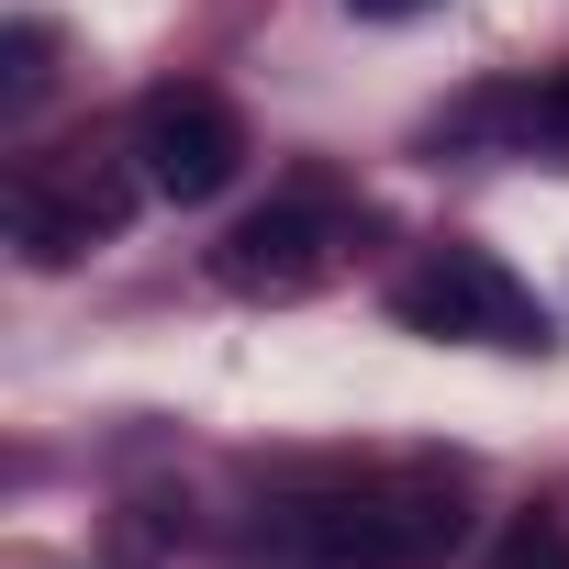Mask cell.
<instances>
[{
	"mask_svg": "<svg viewBox=\"0 0 569 569\" xmlns=\"http://www.w3.org/2000/svg\"><path fill=\"white\" fill-rule=\"evenodd\" d=\"M469 536V502L447 480H336L291 491L246 525V558L268 569H425Z\"/></svg>",
	"mask_w": 569,
	"mask_h": 569,
	"instance_id": "6da1fadb",
	"label": "cell"
},
{
	"mask_svg": "<svg viewBox=\"0 0 569 569\" xmlns=\"http://www.w3.org/2000/svg\"><path fill=\"white\" fill-rule=\"evenodd\" d=\"M134 201H146V168H112L90 146L34 157L12 179V246H23V268H79L90 246H112L134 223Z\"/></svg>",
	"mask_w": 569,
	"mask_h": 569,
	"instance_id": "7a4b0ae2",
	"label": "cell"
},
{
	"mask_svg": "<svg viewBox=\"0 0 569 569\" xmlns=\"http://www.w3.org/2000/svg\"><path fill=\"white\" fill-rule=\"evenodd\" d=\"M391 313L413 336H458V347H513V358L547 347V302L480 246H436L413 279H391Z\"/></svg>",
	"mask_w": 569,
	"mask_h": 569,
	"instance_id": "3957f363",
	"label": "cell"
},
{
	"mask_svg": "<svg viewBox=\"0 0 569 569\" xmlns=\"http://www.w3.org/2000/svg\"><path fill=\"white\" fill-rule=\"evenodd\" d=\"M347 268V201L336 190H279L268 212H246L223 246H212V279L246 302H302Z\"/></svg>",
	"mask_w": 569,
	"mask_h": 569,
	"instance_id": "277c9868",
	"label": "cell"
},
{
	"mask_svg": "<svg viewBox=\"0 0 569 569\" xmlns=\"http://www.w3.org/2000/svg\"><path fill=\"white\" fill-rule=\"evenodd\" d=\"M134 168H146V190H168V201H212V190L246 168V123H234V101L201 90V79L146 90V101H134Z\"/></svg>",
	"mask_w": 569,
	"mask_h": 569,
	"instance_id": "5b68a950",
	"label": "cell"
},
{
	"mask_svg": "<svg viewBox=\"0 0 569 569\" xmlns=\"http://www.w3.org/2000/svg\"><path fill=\"white\" fill-rule=\"evenodd\" d=\"M447 134H458V146H480V134H513V146H569V79H525V90H491V101H469Z\"/></svg>",
	"mask_w": 569,
	"mask_h": 569,
	"instance_id": "8992f818",
	"label": "cell"
},
{
	"mask_svg": "<svg viewBox=\"0 0 569 569\" xmlns=\"http://www.w3.org/2000/svg\"><path fill=\"white\" fill-rule=\"evenodd\" d=\"M46 79H57V34H46V23H12V34H0V101L23 112Z\"/></svg>",
	"mask_w": 569,
	"mask_h": 569,
	"instance_id": "52a82bcc",
	"label": "cell"
},
{
	"mask_svg": "<svg viewBox=\"0 0 569 569\" xmlns=\"http://www.w3.org/2000/svg\"><path fill=\"white\" fill-rule=\"evenodd\" d=\"M491 569H569V536H558V525H513Z\"/></svg>",
	"mask_w": 569,
	"mask_h": 569,
	"instance_id": "ba28073f",
	"label": "cell"
},
{
	"mask_svg": "<svg viewBox=\"0 0 569 569\" xmlns=\"http://www.w3.org/2000/svg\"><path fill=\"white\" fill-rule=\"evenodd\" d=\"M347 12H413V0H347Z\"/></svg>",
	"mask_w": 569,
	"mask_h": 569,
	"instance_id": "9c48e42d",
	"label": "cell"
}]
</instances>
